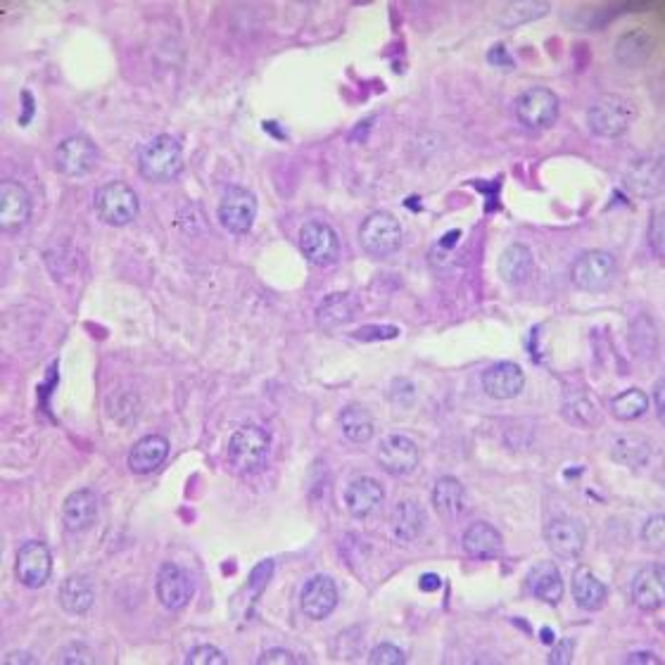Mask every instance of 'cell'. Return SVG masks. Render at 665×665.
Instances as JSON below:
<instances>
[{"mask_svg":"<svg viewBox=\"0 0 665 665\" xmlns=\"http://www.w3.org/2000/svg\"><path fill=\"white\" fill-rule=\"evenodd\" d=\"M183 148L176 138L155 136L138 155V171L150 183H169L181 174Z\"/></svg>","mask_w":665,"mask_h":665,"instance_id":"1","label":"cell"},{"mask_svg":"<svg viewBox=\"0 0 665 665\" xmlns=\"http://www.w3.org/2000/svg\"><path fill=\"white\" fill-rule=\"evenodd\" d=\"M271 452V437L262 426H243L228 442V464L238 473L252 475L262 471Z\"/></svg>","mask_w":665,"mask_h":665,"instance_id":"2","label":"cell"},{"mask_svg":"<svg viewBox=\"0 0 665 665\" xmlns=\"http://www.w3.org/2000/svg\"><path fill=\"white\" fill-rule=\"evenodd\" d=\"M93 207L100 221L107 226H126L141 212L136 190L126 186L124 181H110L100 186L93 195Z\"/></svg>","mask_w":665,"mask_h":665,"instance_id":"3","label":"cell"},{"mask_svg":"<svg viewBox=\"0 0 665 665\" xmlns=\"http://www.w3.org/2000/svg\"><path fill=\"white\" fill-rule=\"evenodd\" d=\"M635 119V107L623 95H601V98L587 110V126L594 136L618 138L630 129Z\"/></svg>","mask_w":665,"mask_h":665,"instance_id":"4","label":"cell"},{"mask_svg":"<svg viewBox=\"0 0 665 665\" xmlns=\"http://www.w3.org/2000/svg\"><path fill=\"white\" fill-rule=\"evenodd\" d=\"M359 245L366 255L376 259L395 255L402 245V226L395 214L371 212L359 226Z\"/></svg>","mask_w":665,"mask_h":665,"instance_id":"5","label":"cell"},{"mask_svg":"<svg viewBox=\"0 0 665 665\" xmlns=\"http://www.w3.org/2000/svg\"><path fill=\"white\" fill-rule=\"evenodd\" d=\"M618 276V262L611 252L606 250H587L575 259L570 266V281L575 288L587 290V293H599V290L611 288Z\"/></svg>","mask_w":665,"mask_h":665,"instance_id":"6","label":"cell"},{"mask_svg":"<svg viewBox=\"0 0 665 665\" xmlns=\"http://www.w3.org/2000/svg\"><path fill=\"white\" fill-rule=\"evenodd\" d=\"M559 112V95L544 86L528 88L516 98V117L528 129H549L559 119Z\"/></svg>","mask_w":665,"mask_h":665,"instance_id":"7","label":"cell"},{"mask_svg":"<svg viewBox=\"0 0 665 665\" xmlns=\"http://www.w3.org/2000/svg\"><path fill=\"white\" fill-rule=\"evenodd\" d=\"M544 542L561 561H578L585 551L587 530L578 518H554L544 525Z\"/></svg>","mask_w":665,"mask_h":665,"instance_id":"8","label":"cell"},{"mask_svg":"<svg viewBox=\"0 0 665 665\" xmlns=\"http://www.w3.org/2000/svg\"><path fill=\"white\" fill-rule=\"evenodd\" d=\"M257 219V198L247 188L231 186L221 195L219 221L233 236H245Z\"/></svg>","mask_w":665,"mask_h":665,"instance_id":"9","label":"cell"},{"mask_svg":"<svg viewBox=\"0 0 665 665\" xmlns=\"http://www.w3.org/2000/svg\"><path fill=\"white\" fill-rule=\"evenodd\" d=\"M300 243L302 255L316 266H331L340 259V238L333 231V226L323 224V221H307L300 228Z\"/></svg>","mask_w":665,"mask_h":665,"instance_id":"10","label":"cell"},{"mask_svg":"<svg viewBox=\"0 0 665 665\" xmlns=\"http://www.w3.org/2000/svg\"><path fill=\"white\" fill-rule=\"evenodd\" d=\"M98 157L100 152L91 138L69 136L55 148V169L60 171L62 176L79 179V176L91 174L95 164H98Z\"/></svg>","mask_w":665,"mask_h":665,"instance_id":"11","label":"cell"},{"mask_svg":"<svg viewBox=\"0 0 665 665\" xmlns=\"http://www.w3.org/2000/svg\"><path fill=\"white\" fill-rule=\"evenodd\" d=\"M53 573V556L43 542H24L15 556V575L24 587L41 589Z\"/></svg>","mask_w":665,"mask_h":665,"instance_id":"12","label":"cell"},{"mask_svg":"<svg viewBox=\"0 0 665 665\" xmlns=\"http://www.w3.org/2000/svg\"><path fill=\"white\" fill-rule=\"evenodd\" d=\"M195 594V580L186 568L164 563L157 573V599L167 611H181Z\"/></svg>","mask_w":665,"mask_h":665,"instance_id":"13","label":"cell"},{"mask_svg":"<svg viewBox=\"0 0 665 665\" xmlns=\"http://www.w3.org/2000/svg\"><path fill=\"white\" fill-rule=\"evenodd\" d=\"M302 613L312 620L328 618L338 606V585L328 575H314L304 582L300 594Z\"/></svg>","mask_w":665,"mask_h":665,"instance_id":"14","label":"cell"},{"mask_svg":"<svg viewBox=\"0 0 665 665\" xmlns=\"http://www.w3.org/2000/svg\"><path fill=\"white\" fill-rule=\"evenodd\" d=\"M31 217L29 190L22 183L3 179L0 181V226L5 233L19 231Z\"/></svg>","mask_w":665,"mask_h":665,"instance_id":"15","label":"cell"},{"mask_svg":"<svg viewBox=\"0 0 665 665\" xmlns=\"http://www.w3.org/2000/svg\"><path fill=\"white\" fill-rule=\"evenodd\" d=\"M378 466L385 473L397 475H409L418 466V447L414 440L404 435H390L380 442L378 447Z\"/></svg>","mask_w":665,"mask_h":665,"instance_id":"16","label":"cell"},{"mask_svg":"<svg viewBox=\"0 0 665 665\" xmlns=\"http://www.w3.org/2000/svg\"><path fill=\"white\" fill-rule=\"evenodd\" d=\"M385 502V490L378 480L369 478V475H361L354 478L345 490V504L352 518L357 521H366L376 513Z\"/></svg>","mask_w":665,"mask_h":665,"instance_id":"17","label":"cell"},{"mask_svg":"<svg viewBox=\"0 0 665 665\" xmlns=\"http://www.w3.org/2000/svg\"><path fill=\"white\" fill-rule=\"evenodd\" d=\"M625 188L639 198H656L663 193L661 157H639L625 171Z\"/></svg>","mask_w":665,"mask_h":665,"instance_id":"18","label":"cell"},{"mask_svg":"<svg viewBox=\"0 0 665 665\" xmlns=\"http://www.w3.org/2000/svg\"><path fill=\"white\" fill-rule=\"evenodd\" d=\"M665 599V570L661 563L646 566L635 575L632 582V601L642 608V611H661Z\"/></svg>","mask_w":665,"mask_h":665,"instance_id":"19","label":"cell"},{"mask_svg":"<svg viewBox=\"0 0 665 665\" xmlns=\"http://www.w3.org/2000/svg\"><path fill=\"white\" fill-rule=\"evenodd\" d=\"M483 388L494 399H513L525 388V373L513 361H499L483 373Z\"/></svg>","mask_w":665,"mask_h":665,"instance_id":"20","label":"cell"},{"mask_svg":"<svg viewBox=\"0 0 665 665\" xmlns=\"http://www.w3.org/2000/svg\"><path fill=\"white\" fill-rule=\"evenodd\" d=\"M528 592L535 599L544 601V604L556 606L563 599V580L561 570L554 561H540L530 568L528 578H525Z\"/></svg>","mask_w":665,"mask_h":665,"instance_id":"21","label":"cell"},{"mask_svg":"<svg viewBox=\"0 0 665 665\" xmlns=\"http://www.w3.org/2000/svg\"><path fill=\"white\" fill-rule=\"evenodd\" d=\"M430 504L442 521L452 523L466 509V490L452 475H442L430 492Z\"/></svg>","mask_w":665,"mask_h":665,"instance_id":"22","label":"cell"},{"mask_svg":"<svg viewBox=\"0 0 665 665\" xmlns=\"http://www.w3.org/2000/svg\"><path fill=\"white\" fill-rule=\"evenodd\" d=\"M426 528V511L414 499H404L392 509L390 516V532L399 544H411L421 537Z\"/></svg>","mask_w":665,"mask_h":665,"instance_id":"23","label":"cell"},{"mask_svg":"<svg viewBox=\"0 0 665 665\" xmlns=\"http://www.w3.org/2000/svg\"><path fill=\"white\" fill-rule=\"evenodd\" d=\"M464 549L475 561H492L502 556L504 537L490 523H473L464 532Z\"/></svg>","mask_w":665,"mask_h":665,"instance_id":"24","label":"cell"},{"mask_svg":"<svg viewBox=\"0 0 665 665\" xmlns=\"http://www.w3.org/2000/svg\"><path fill=\"white\" fill-rule=\"evenodd\" d=\"M98 518V497L93 490H76L65 499L62 506V521L69 532H84Z\"/></svg>","mask_w":665,"mask_h":665,"instance_id":"25","label":"cell"},{"mask_svg":"<svg viewBox=\"0 0 665 665\" xmlns=\"http://www.w3.org/2000/svg\"><path fill=\"white\" fill-rule=\"evenodd\" d=\"M169 456V442L162 435H148L138 440L129 452V468L136 475L155 473Z\"/></svg>","mask_w":665,"mask_h":665,"instance_id":"26","label":"cell"},{"mask_svg":"<svg viewBox=\"0 0 665 665\" xmlns=\"http://www.w3.org/2000/svg\"><path fill=\"white\" fill-rule=\"evenodd\" d=\"M359 314V300L352 293L326 295L316 307V321L323 328H338Z\"/></svg>","mask_w":665,"mask_h":665,"instance_id":"27","label":"cell"},{"mask_svg":"<svg viewBox=\"0 0 665 665\" xmlns=\"http://www.w3.org/2000/svg\"><path fill=\"white\" fill-rule=\"evenodd\" d=\"M57 599H60V606L65 608L67 613H72V616H86L95 601L91 580H88L86 575H69L60 585Z\"/></svg>","mask_w":665,"mask_h":665,"instance_id":"28","label":"cell"},{"mask_svg":"<svg viewBox=\"0 0 665 665\" xmlns=\"http://www.w3.org/2000/svg\"><path fill=\"white\" fill-rule=\"evenodd\" d=\"M573 599L585 611H599L606 606L608 589L589 568H578L573 573Z\"/></svg>","mask_w":665,"mask_h":665,"instance_id":"29","label":"cell"},{"mask_svg":"<svg viewBox=\"0 0 665 665\" xmlns=\"http://www.w3.org/2000/svg\"><path fill=\"white\" fill-rule=\"evenodd\" d=\"M651 454H654V445H651V440H646L644 435H623L618 437L611 447L613 461H618V464L627 468L646 466Z\"/></svg>","mask_w":665,"mask_h":665,"instance_id":"30","label":"cell"},{"mask_svg":"<svg viewBox=\"0 0 665 665\" xmlns=\"http://www.w3.org/2000/svg\"><path fill=\"white\" fill-rule=\"evenodd\" d=\"M532 252L525 245H509L499 257V276L509 285H518L528 281L532 274Z\"/></svg>","mask_w":665,"mask_h":665,"instance_id":"31","label":"cell"},{"mask_svg":"<svg viewBox=\"0 0 665 665\" xmlns=\"http://www.w3.org/2000/svg\"><path fill=\"white\" fill-rule=\"evenodd\" d=\"M340 430L354 445H366V442H371L373 433H376V423H373V416L364 407L350 404V407L340 411Z\"/></svg>","mask_w":665,"mask_h":665,"instance_id":"32","label":"cell"},{"mask_svg":"<svg viewBox=\"0 0 665 665\" xmlns=\"http://www.w3.org/2000/svg\"><path fill=\"white\" fill-rule=\"evenodd\" d=\"M654 53V38L644 31H630L618 41L616 57L625 67H639Z\"/></svg>","mask_w":665,"mask_h":665,"instance_id":"33","label":"cell"},{"mask_svg":"<svg viewBox=\"0 0 665 665\" xmlns=\"http://www.w3.org/2000/svg\"><path fill=\"white\" fill-rule=\"evenodd\" d=\"M646 409H649V397L639 388H630L611 399V414L616 416L618 421H637V418L646 414Z\"/></svg>","mask_w":665,"mask_h":665,"instance_id":"34","label":"cell"},{"mask_svg":"<svg viewBox=\"0 0 665 665\" xmlns=\"http://www.w3.org/2000/svg\"><path fill=\"white\" fill-rule=\"evenodd\" d=\"M547 12H549V3H530V0H525V3L506 5L497 22L502 24V27L513 29L521 27L525 22H535V19L544 17Z\"/></svg>","mask_w":665,"mask_h":665,"instance_id":"35","label":"cell"},{"mask_svg":"<svg viewBox=\"0 0 665 665\" xmlns=\"http://www.w3.org/2000/svg\"><path fill=\"white\" fill-rule=\"evenodd\" d=\"M563 416H566L573 426H582V428H594L597 423H601L599 407L587 395L570 397L566 407H563Z\"/></svg>","mask_w":665,"mask_h":665,"instance_id":"36","label":"cell"},{"mask_svg":"<svg viewBox=\"0 0 665 665\" xmlns=\"http://www.w3.org/2000/svg\"><path fill=\"white\" fill-rule=\"evenodd\" d=\"M188 665H226L228 658L221 654L217 646L212 644H200L190 651L186 658Z\"/></svg>","mask_w":665,"mask_h":665,"instance_id":"37","label":"cell"},{"mask_svg":"<svg viewBox=\"0 0 665 665\" xmlns=\"http://www.w3.org/2000/svg\"><path fill=\"white\" fill-rule=\"evenodd\" d=\"M642 540L651 551H661L665 542V525H663V513L651 516L642 528Z\"/></svg>","mask_w":665,"mask_h":665,"instance_id":"38","label":"cell"},{"mask_svg":"<svg viewBox=\"0 0 665 665\" xmlns=\"http://www.w3.org/2000/svg\"><path fill=\"white\" fill-rule=\"evenodd\" d=\"M369 663H373V665H404V663H407V656H404V651L395 644H378L376 649L371 651Z\"/></svg>","mask_w":665,"mask_h":665,"instance_id":"39","label":"cell"},{"mask_svg":"<svg viewBox=\"0 0 665 665\" xmlns=\"http://www.w3.org/2000/svg\"><path fill=\"white\" fill-rule=\"evenodd\" d=\"M60 663H67V665H86L88 663L91 665V663H95V658L86 644L72 642V644H67L65 651H62Z\"/></svg>","mask_w":665,"mask_h":665,"instance_id":"40","label":"cell"},{"mask_svg":"<svg viewBox=\"0 0 665 665\" xmlns=\"http://www.w3.org/2000/svg\"><path fill=\"white\" fill-rule=\"evenodd\" d=\"M649 243H651V250H654V255L658 259H663V212H661V209L651 214Z\"/></svg>","mask_w":665,"mask_h":665,"instance_id":"41","label":"cell"},{"mask_svg":"<svg viewBox=\"0 0 665 665\" xmlns=\"http://www.w3.org/2000/svg\"><path fill=\"white\" fill-rule=\"evenodd\" d=\"M259 665H295V663H302V658H297L295 654H290V651L285 649H271V651H264L262 656L257 658Z\"/></svg>","mask_w":665,"mask_h":665,"instance_id":"42","label":"cell"},{"mask_svg":"<svg viewBox=\"0 0 665 665\" xmlns=\"http://www.w3.org/2000/svg\"><path fill=\"white\" fill-rule=\"evenodd\" d=\"M274 575V561H262L259 566L250 573V589L252 592H262L266 587V582L271 580Z\"/></svg>","mask_w":665,"mask_h":665,"instance_id":"43","label":"cell"},{"mask_svg":"<svg viewBox=\"0 0 665 665\" xmlns=\"http://www.w3.org/2000/svg\"><path fill=\"white\" fill-rule=\"evenodd\" d=\"M573 651H575V642L573 639H561L559 644L554 646V649H551V654L547 661L551 665H568L570 661H573Z\"/></svg>","mask_w":665,"mask_h":665,"instance_id":"44","label":"cell"},{"mask_svg":"<svg viewBox=\"0 0 665 665\" xmlns=\"http://www.w3.org/2000/svg\"><path fill=\"white\" fill-rule=\"evenodd\" d=\"M487 62L497 69H513V60H511L509 50H506V46H502V43H497V46L490 48V53H487Z\"/></svg>","mask_w":665,"mask_h":665,"instance_id":"45","label":"cell"},{"mask_svg":"<svg viewBox=\"0 0 665 665\" xmlns=\"http://www.w3.org/2000/svg\"><path fill=\"white\" fill-rule=\"evenodd\" d=\"M397 335V328L392 326H373V328H361V331L354 333V338L357 340H388V338H395Z\"/></svg>","mask_w":665,"mask_h":665,"instance_id":"46","label":"cell"},{"mask_svg":"<svg viewBox=\"0 0 665 665\" xmlns=\"http://www.w3.org/2000/svg\"><path fill=\"white\" fill-rule=\"evenodd\" d=\"M627 663H646V665H661V658L656 654H651V651H637V654H632L627 658Z\"/></svg>","mask_w":665,"mask_h":665,"instance_id":"47","label":"cell"},{"mask_svg":"<svg viewBox=\"0 0 665 665\" xmlns=\"http://www.w3.org/2000/svg\"><path fill=\"white\" fill-rule=\"evenodd\" d=\"M3 663H5V665H17V663H22V665H34V663H36V658L31 656V654H24V651H15V654H8V658H5Z\"/></svg>","mask_w":665,"mask_h":665,"instance_id":"48","label":"cell"},{"mask_svg":"<svg viewBox=\"0 0 665 665\" xmlns=\"http://www.w3.org/2000/svg\"><path fill=\"white\" fill-rule=\"evenodd\" d=\"M663 378L661 380H658V385H656V409H658V418H661V421H663Z\"/></svg>","mask_w":665,"mask_h":665,"instance_id":"49","label":"cell"},{"mask_svg":"<svg viewBox=\"0 0 665 665\" xmlns=\"http://www.w3.org/2000/svg\"><path fill=\"white\" fill-rule=\"evenodd\" d=\"M421 587L423 589H435V587H440V578H437V575H423L421 578Z\"/></svg>","mask_w":665,"mask_h":665,"instance_id":"50","label":"cell"}]
</instances>
